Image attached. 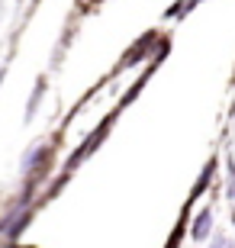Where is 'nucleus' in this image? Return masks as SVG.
Segmentation results:
<instances>
[{
  "label": "nucleus",
  "mask_w": 235,
  "mask_h": 248,
  "mask_svg": "<svg viewBox=\"0 0 235 248\" xmlns=\"http://www.w3.org/2000/svg\"><path fill=\"white\" fill-rule=\"evenodd\" d=\"M203 229H209V216H200V222H197V232H193V235H197V239H203V235H206Z\"/></svg>",
  "instance_id": "1"
}]
</instances>
